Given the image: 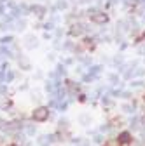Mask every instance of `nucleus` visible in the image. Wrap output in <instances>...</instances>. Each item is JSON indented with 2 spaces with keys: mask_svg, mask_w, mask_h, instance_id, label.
Masks as SVG:
<instances>
[{
  "mask_svg": "<svg viewBox=\"0 0 145 146\" xmlns=\"http://www.w3.org/2000/svg\"><path fill=\"white\" fill-rule=\"evenodd\" d=\"M33 120L35 122H44V120H47V117H49V110L46 108V106H40V108H37V110H33Z\"/></svg>",
  "mask_w": 145,
  "mask_h": 146,
  "instance_id": "nucleus-1",
  "label": "nucleus"
},
{
  "mask_svg": "<svg viewBox=\"0 0 145 146\" xmlns=\"http://www.w3.org/2000/svg\"><path fill=\"white\" fill-rule=\"evenodd\" d=\"M91 19H93V23L103 25V23H107V21H108V16H107V14H103V12H93V14H91Z\"/></svg>",
  "mask_w": 145,
  "mask_h": 146,
  "instance_id": "nucleus-2",
  "label": "nucleus"
},
{
  "mask_svg": "<svg viewBox=\"0 0 145 146\" xmlns=\"http://www.w3.org/2000/svg\"><path fill=\"white\" fill-rule=\"evenodd\" d=\"M117 141H119L121 144H128V143L131 141V134H130V132H122V134L119 136V139H117Z\"/></svg>",
  "mask_w": 145,
  "mask_h": 146,
  "instance_id": "nucleus-3",
  "label": "nucleus"
},
{
  "mask_svg": "<svg viewBox=\"0 0 145 146\" xmlns=\"http://www.w3.org/2000/svg\"><path fill=\"white\" fill-rule=\"evenodd\" d=\"M70 33H72V35H81V33H82V28H81V25L74 26V28L70 30Z\"/></svg>",
  "mask_w": 145,
  "mask_h": 146,
  "instance_id": "nucleus-4",
  "label": "nucleus"
},
{
  "mask_svg": "<svg viewBox=\"0 0 145 146\" xmlns=\"http://www.w3.org/2000/svg\"><path fill=\"white\" fill-rule=\"evenodd\" d=\"M119 144H121V143H119L117 139H112V141H108V143H107L105 146H119Z\"/></svg>",
  "mask_w": 145,
  "mask_h": 146,
  "instance_id": "nucleus-5",
  "label": "nucleus"
}]
</instances>
